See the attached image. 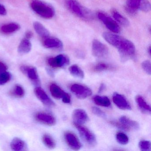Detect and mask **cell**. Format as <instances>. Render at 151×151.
<instances>
[{
  "mask_svg": "<svg viewBox=\"0 0 151 151\" xmlns=\"http://www.w3.org/2000/svg\"><path fill=\"white\" fill-rule=\"evenodd\" d=\"M102 37L109 44L117 49L121 57L124 60L130 59L135 56L136 48L131 41L121 36L109 32H104Z\"/></svg>",
  "mask_w": 151,
  "mask_h": 151,
  "instance_id": "obj_1",
  "label": "cell"
},
{
  "mask_svg": "<svg viewBox=\"0 0 151 151\" xmlns=\"http://www.w3.org/2000/svg\"><path fill=\"white\" fill-rule=\"evenodd\" d=\"M30 6L36 14L45 19H51L55 14L54 9L51 5L40 0H32Z\"/></svg>",
  "mask_w": 151,
  "mask_h": 151,
  "instance_id": "obj_2",
  "label": "cell"
},
{
  "mask_svg": "<svg viewBox=\"0 0 151 151\" xmlns=\"http://www.w3.org/2000/svg\"><path fill=\"white\" fill-rule=\"evenodd\" d=\"M65 4L68 9L78 17L86 20L92 18L91 13L77 0H65Z\"/></svg>",
  "mask_w": 151,
  "mask_h": 151,
  "instance_id": "obj_3",
  "label": "cell"
},
{
  "mask_svg": "<svg viewBox=\"0 0 151 151\" xmlns=\"http://www.w3.org/2000/svg\"><path fill=\"white\" fill-rule=\"evenodd\" d=\"M124 8L128 14L134 16L139 10L149 12L151 10V4L147 0H127Z\"/></svg>",
  "mask_w": 151,
  "mask_h": 151,
  "instance_id": "obj_4",
  "label": "cell"
},
{
  "mask_svg": "<svg viewBox=\"0 0 151 151\" xmlns=\"http://www.w3.org/2000/svg\"><path fill=\"white\" fill-rule=\"evenodd\" d=\"M79 132L82 139L91 147H94L97 144L96 137L89 129L82 125L74 124Z\"/></svg>",
  "mask_w": 151,
  "mask_h": 151,
  "instance_id": "obj_5",
  "label": "cell"
},
{
  "mask_svg": "<svg viewBox=\"0 0 151 151\" xmlns=\"http://www.w3.org/2000/svg\"><path fill=\"white\" fill-rule=\"evenodd\" d=\"M97 15L99 19L110 31L116 33L120 32L121 28L119 24L109 16L102 12H99Z\"/></svg>",
  "mask_w": 151,
  "mask_h": 151,
  "instance_id": "obj_6",
  "label": "cell"
},
{
  "mask_svg": "<svg viewBox=\"0 0 151 151\" xmlns=\"http://www.w3.org/2000/svg\"><path fill=\"white\" fill-rule=\"evenodd\" d=\"M50 91L52 96L57 99H61L64 103L70 104L71 102L70 97L56 84L52 83L50 86Z\"/></svg>",
  "mask_w": 151,
  "mask_h": 151,
  "instance_id": "obj_7",
  "label": "cell"
},
{
  "mask_svg": "<svg viewBox=\"0 0 151 151\" xmlns=\"http://www.w3.org/2000/svg\"><path fill=\"white\" fill-rule=\"evenodd\" d=\"M92 51L93 56L99 58L106 57L109 54V49L107 47L96 39L93 41Z\"/></svg>",
  "mask_w": 151,
  "mask_h": 151,
  "instance_id": "obj_8",
  "label": "cell"
},
{
  "mask_svg": "<svg viewBox=\"0 0 151 151\" xmlns=\"http://www.w3.org/2000/svg\"><path fill=\"white\" fill-rule=\"evenodd\" d=\"M47 63L50 67L54 68H63L69 64L70 60L67 55L60 54L55 57L49 58Z\"/></svg>",
  "mask_w": 151,
  "mask_h": 151,
  "instance_id": "obj_9",
  "label": "cell"
},
{
  "mask_svg": "<svg viewBox=\"0 0 151 151\" xmlns=\"http://www.w3.org/2000/svg\"><path fill=\"white\" fill-rule=\"evenodd\" d=\"M70 91L79 99H85L90 97L92 94L91 90L89 87L78 84L72 85Z\"/></svg>",
  "mask_w": 151,
  "mask_h": 151,
  "instance_id": "obj_10",
  "label": "cell"
},
{
  "mask_svg": "<svg viewBox=\"0 0 151 151\" xmlns=\"http://www.w3.org/2000/svg\"><path fill=\"white\" fill-rule=\"evenodd\" d=\"M64 137L67 145L72 150L77 151L81 148V143L75 133L71 132H66L64 133Z\"/></svg>",
  "mask_w": 151,
  "mask_h": 151,
  "instance_id": "obj_11",
  "label": "cell"
},
{
  "mask_svg": "<svg viewBox=\"0 0 151 151\" xmlns=\"http://www.w3.org/2000/svg\"><path fill=\"white\" fill-rule=\"evenodd\" d=\"M21 70L22 72L26 75L29 78L30 80H31L33 83L37 85H39L40 83L37 70L36 68L31 66L24 65L21 66Z\"/></svg>",
  "mask_w": 151,
  "mask_h": 151,
  "instance_id": "obj_12",
  "label": "cell"
},
{
  "mask_svg": "<svg viewBox=\"0 0 151 151\" xmlns=\"http://www.w3.org/2000/svg\"><path fill=\"white\" fill-rule=\"evenodd\" d=\"M35 118L39 122L48 126H53L56 124V119L54 116L46 112H40L37 113L35 115Z\"/></svg>",
  "mask_w": 151,
  "mask_h": 151,
  "instance_id": "obj_13",
  "label": "cell"
},
{
  "mask_svg": "<svg viewBox=\"0 0 151 151\" xmlns=\"http://www.w3.org/2000/svg\"><path fill=\"white\" fill-rule=\"evenodd\" d=\"M113 101L117 107L123 110H130L131 106L126 98L122 94L115 92L113 94Z\"/></svg>",
  "mask_w": 151,
  "mask_h": 151,
  "instance_id": "obj_14",
  "label": "cell"
},
{
  "mask_svg": "<svg viewBox=\"0 0 151 151\" xmlns=\"http://www.w3.org/2000/svg\"><path fill=\"white\" fill-rule=\"evenodd\" d=\"M34 93L37 98L45 105L49 107L55 106L54 102L49 98L46 93L40 87H37L34 90Z\"/></svg>",
  "mask_w": 151,
  "mask_h": 151,
  "instance_id": "obj_15",
  "label": "cell"
},
{
  "mask_svg": "<svg viewBox=\"0 0 151 151\" xmlns=\"http://www.w3.org/2000/svg\"><path fill=\"white\" fill-rule=\"evenodd\" d=\"M74 124L83 125L89 120V117L86 112L81 109H75L72 114Z\"/></svg>",
  "mask_w": 151,
  "mask_h": 151,
  "instance_id": "obj_16",
  "label": "cell"
},
{
  "mask_svg": "<svg viewBox=\"0 0 151 151\" xmlns=\"http://www.w3.org/2000/svg\"><path fill=\"white\" fill-rule=\"evenodd\" d=\"M43 45L47 48L57 50H61L63 47V44L60 39L49 37L45 39L43 42Z\"/></svg>",
  "mask_w": 151,
  "mask_h": 151,
  "instance_id": "obj_17",
  "label": "cell"
},
{
  "mask_svg": "<svg viewBox=\"0 0 151 151\" xmlns=\"http://www.w3.org/2000/svg\"><path fill=\"white\" fill-rule=\"evenodd\" d=\"M135 99L139 108L142 112L146 114H151V107L147 103L143 97L140 95H137Z\"/></svg>",
  "mask_w": 151,
  "mask_h": 151,
  "instance_id": "obj_18",
  "label": "cell"
},
{
  "mask_svg": "<svg viewBox=\"0 0 151 151\" xmlns=\"http://www.w3.org/2000/svg\"><path fill=\"white\" fill-rule=\"evenodd\" d=\"M11 149L13 151H24L27 148L26 143L24 140L18 137L13 139L10 144Z\"/></svg>",
  "mask_w": 151,
  "mask_h": 151,
  "instance_id": "obj_19",
  "label": "cell"
},
{
  "mask_svg": "<svg viewBox=\"0 0 151 151\" xmlns=\"http://www.w3.org/2000/svg\"><path fill=\"white\" fill-rule=\"evenodd\" d=\"M119 121L126 126L130 130L131 129L138 130L139 129V124L137 122L131 120L125 116H121L119 119Z\"/></svg>",
  "mask_w": 151,
  "mask_h": 151,
  "instance_id": "obj_20",
  "label": "cell"
},
{
  "mask_svg": "<svg viewBox=\"0 0 151 151\" xmlns=\"http://www.w3.org/2000/svg\"><path fill=\"white\" fill-rule=\"evenodd\" d=\"M20 28V25L18 24L10 23L2 25L1 28V31L4 34H9L17 32Z\"/></svg>",
  "mask_w": 151,
  "mask_h": 151,
  "instance_id": "obj_21",
  "label": "cell"
},
{
  "mask_svg": "<svg viewBox=\"0 0 151 151\" xmlns=\"http://www.w3.org/2000/svg\"><path fill=\"white\" fill-rule=\"evenodd\" d=\"M34 30L37 33L43 38H46L50 36L48 30L40 23L36 22L33 23Z\"/></svg>",
  "mask_w": 151,
  "mask_h": 151,
  "instance_id": "obj_22",
  "label": "cell"
},
{
  "mask_svg": "<svg viewBox=\"0 0 151 151\" xmlns=\"http://www.w3.org/2000/svg\"><path fill=\"white\" fill-rule=\"evenodd\" d=\"M32 44L29 40L24 38L20 42L18 47V52L21 54H25L30 52Z\"/></svg>",
  "mask_w": 151,
  "mask_h": 151,
  "instance_id": "obj_23",
  "label": "cell"
},
{
  "mask_svg": "<svg viewBox=\"0 0 151 151\" xmlns=\"http://www.w3.org/2000/svg\"><path fill=\"white\" fill-rule=\"evenodd\" d=\"M112 15L116 22L120 24L122 26L127 27L129 25V20L122 15L116 9H113L112 11Z\"/></svg>",
  "mask_w": 151,
  "mask_h": 151,
  "instance_id": "obj_24",
  "label": "cell"
},
{
  "mask_svg": "<svg viewBox=\"0 0 151 151\" xmlns=\"http://www.w3.org/2000/svg\"><path fill=\"white\" fill-rule=\"evenodd\" d=\"M93 102L95 104L101 106L109 107L111 106L110 100L106 96L96 95L93 99Z\"/></svg>",
  "mask_w": 151,
  "mask_h": 151,
  "instance_id": "obj_25",
  "label": "cell"
},
{
  "mask_svg": "<svg viewBox=\"0 0 151 151\" xmlns=\"http://www.w3.org/2000/svg\"><path fill=\"white\" fill-rule=\"evenodd\" d=\"M69 71L70 74L75 77L79 78H84L83 71L77 65L74 64L70 66L69 68Z\"/></svg>",
  "mask_w": 151,
  "mask_h": 151,
  "instance_id": "obj_26",
  "label": "cell"
},
{
  "mask_svg": "<svg viewBox=\"0 0 151 151\" xmlns=\"http://www.w3.org/2000/svg\"><path fill=\"white\" fill-rule=\"evenodd\" d=\"M42 141L44 145L50 149H53L55 147L56 143L54 139L48 134H45L42 137Z\"/></svg>",
  "mask_w": 151,
  "mask_h": 151,
  "instance_id": "obj_27",
  "label": "cell"
},
{
  "mask_svg": "<svg viewBox=\"0 0 151 151\" xmlns=\"http://www.w3.org/2000/svg\"><path fill=\"white\" fill-rule=\"evenodd\" d=\"M11 94L17 98H22L24 96L25 91L22 86L17 85L11 91Z\"/></svg>",
  "mask_w": 151,
  "mask_h": 151,
  "instance_id": "obj_28",
  "label": "cell"
},
{
  "mask_svg": "<svg viewBox=\"0 0 151 151\" xmlns=\"http://www.w3.org/2000/svg\"><path fill=\"white\" fill-rule=\"evenodd\" d=\"M113 68L112 66L104 63H99L95 65L93 68V70L96 72H101L106 70H109Z\"/></svg>",
  "mask_w": 151,
  "mask_h": 151,
  "instance_id": "obj_29",
  "label": "cell"
},
{
  "mask_svg": "<svg viewBox=\"0 0 151 151\" xmlns=\"http://www.w3.org/2000/svg\"><path fill=\"white\" fill-rule=\"evenodd\" d=\"M116 137L117 142L121 145H127L129 143V137L125 133H123V132H117L116 133Z\"/></svg>",
  "mask_w": 151,
  "mask_h": 151,
  "instance_id": "obj_30",
  "label": "cell"
},
{
  "mask_svg": "<svg viewBox=\"0 0 151 151\" xmlns=\"http://www.w3.org/2000/svg\"><path fill=\"white\" fill-rule=\"evenodd\" d=\"M11 75L6 71L0 73V86L3 85L10 81Z\"/></svg>",
  "mask_w": 151,
  "mask_h": 151,
  "instance_id": "obj_31",
  "label": "cell"
},
{
  "mask_svg": "<svg viewBox=\"0 0 151 151\" xmlns=\"http://www.w3.org/2000/svg\"><path fill=\"white\" fill-rule=\"evenodd\" d=\"M139 149L142 151H150L151 150V142L148 140H141L139 144Z\"/></svg>",
  "mask_w": 151,
  "mask_h": 151,
  "instance_id": "obj_32",
  "label": "cell"
},
{
  "mask_svg": "<svg viewBox=\"0 0 151 151\" xmlns=\"http://www.w3.org/2000/svg\"><path fill=\"white\" fill-rule=\"evenodd\" d=\"M142 68L147 74L150 75L151 74V62L149 60H145L141 64Z\"/></svg>",
  "mask_w": 151,
  "mask_h": 151,
  "instance_id": "obj_33",
  "label": "cell"
},
{
  "mask_svg": "<svg viewBox=\"0 0 151 151\" xmlns=\"http://www.w3.org/2000/svg\"><path fill=\"white\" fill-rule=\"evenodd\" d=\"M91 110L93 114L99 116V117H101V118H105L106 116V114L97 107H92Z\"/></svg>",
  "mask_w": 151,
  "mask_h": 151,
  "instance_id": "obj_34",
  "label": "cell"
},
{
  "mask_svg": "<svg viewBox=\"0 0 151 151\" xmlns=\"http://www.w3.org/2000/svg\"><path fill=\"white\" fill-rule=\"evenodd\" d=\"M110 123H111L114 126H115V127H117V128L121 129L126 131L130 130L129 129H128L125 125H124L120 121L117 122V121H112L110 122Z\"/></svg>",
  "mask_w": 151,
  "mask_h": 151,
  "instance_id": "obj_35",
  "label": "cell"
},
{
  "mask_svg": "<svg viewBox=\"0 0 151 151\" xmlns=\"http://www.w3.org/2000/svg\"><path fill=\"white\" fill-rule=\"evenodd\" d=\"M7 14L6 9L4 6L0 4V15H6Z\"/></svg>",
  "mask_w": 151,
  "mask_h": 151,
  "instance_id": "obj_36",
  "label": "cell"
},
{
  "mask_svg": "<svg viewBox=\"0 0 151 151\" xmlns=\"http://www.w3.org/2000/svg\"><path fill=\"white\" fill-rule=\"evenodd\" d=\"M7 69V67L6 64H4L3 63L0 61V73L6 71Z\"/></svg>",
  "mask_w": 151,
  "mask_h": 151,
  "instance_id": "obj_37",
  "label": "cell"
},
{
  "mask_svg": "<svg viewBox=\"0 0 151 151\" xmlns=\"http://www.w3.org/2000/svg\"><path fill=\"white\" fill-rule=\"evenodd\" d=\"M32 36H33V33H32V32L29 31L25 33V38L29 40L32 37Z\"/></svg>",
  "mask_w": 151,
  "mask_h": 151,
  "instance_id": "obj_38",
  "label": "cell"
},
{
  "mask_svg": "<svg viewBox=\"0 0 151 151\" xmlns=\"http://www.w3.org/2000/svg\"><path fill=\"white\" fill-rule=\"evenodd\" d=\"M105 88H106V86L103 83H101V84L99 88V93H101L102 92L104 91L105 90Z\"/></svg>",
  "mask_w": 151,
  "mask_h": 151,
  "instance_id": "obj_39",
  "label": "cell"
},
{
  "mask_svg": "<svg viewBox=\"0 0 151 151\" xmlns=\"http://www.w3.org/2000/svg\"><path fill=\"white\" fill-rule=\"evenodd\" d=\"M147 52H148V54L149 55H151V46H149V47L147 48Z\"/></svg>",
  "mask_w": 151,
  "mask_h": 151,
  "instance_id": "obj_40",
  "label": "cell"
}]
</instances>
